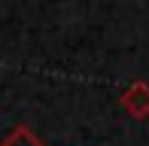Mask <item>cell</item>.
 <instances>
[{
	"label": "cell",
	"mask_w": 149,
	"mask_h": 146,
	"mask_svg": "<svg viewBox=\"0 0 149 146\" xmlns=\"http://www.w3.org/2000/svg\"><path fill=\"white\" fill-rule=\"evenodd\" d=\"M119 104L131 113L134 119H146L149 116V85L146 82H131L125 91H122Z\"/></svg>",
	"instance_id": "cell-1"
},
{
	"label": "cell",
	"mask_w": 149,
	"mask_h": 146,
	"mask_svg": "<svg viewBox=\"0 0 149 146\" xmlns=\"http://www.w3.org/2000/svg\"><path fill=\"white\" fill-rule=\"evenodd\" d=\"M0 146H43V140L33 134L28 125H15V128H12V134L6 137Z\"/></svg>",
	"instance_id": "cell-2"
}]
</instances>
